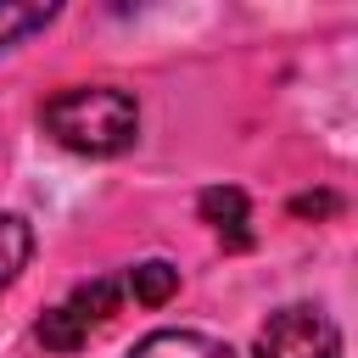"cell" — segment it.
I'll list each match as a JSON object with an SVG mask.
<instances>
[{"label": "cell", "mask_w": 358, "mask_h": 358, "mask_svg": "<svg viewBox=\"0 0 358 358\" xmlns=\"http://www.w3.org/2000/svg\"><path fill=\"white\" fill-rule=\"evenodd\" d=\"M45 134L78 157H117L140 134V101L117 84H78L39 106Z\"/></svg>", "instance_id": "obj_1"}, {"label": "cell", "mask_w": 358, "mask_h": 358, "mask_svg": "<svg viewBox=\"0 0 358 358\" xmlns=\"http://www.w3.org/2000/svg\"><path fill=\"white\" fill-rule=\"evenodd\" d=\"M129 302V291H123V274H101V280H84V285H73L56 308H45V319L34 324V336L50 347V352H78L117 308Z\"/></svg>", "instance_id": "obj_2"}, {"label": "cell", "mask_w": 358, "mask_h": 358, "mask_svg": "<svg viewBox=\"0 0 358 358\" xmlns=\"http://www.w3.org/2000/svg\"><path fill=\"white\" fill-rule=\"evenodd\" d=\"M252 358H341V330L324 308L291 302L268 313V324L252 341Z\"/></svg>", "instance_id": "obj_3"}, {"label": "cell", "mask_w": 358, "mask_h": 358, "mask_svg": "<svg viewBox=\"0 0 358 358\" xmlns=\"http://www.w3.org/2000/svg\"><path fill=\"white\" fill-rule=\"evenodd\" d=\"M196 213H201V224H213V235L229 252H246L252 246V207H246V190L241 185H207L196 196Z\"/></svg>", "instance_id": "obj_4"}, {"label": "cell", "mask_w": 358, "mask_h": 358, "mask_svg": "<svg viewBox=\"0 0 358 358\" xmlns=\"http://www.w3.org/2000/svg\"><path fill=\"white\" fill-rule=\"evenodd\" d=\"M129 358H241V352L207 330H151L129 347Z\"/></svg>", "instance_id": "obj_5"}, {"label": "cell", "mask_w": 358, "mask_h": 358, "mask_svg": "<svg viewBox=\"0 0 358 358\" xmlns=\"http://www.w3.org/2000/svg\"><path fill=\"white\" fill-rule=\"evenodd\" d=\"M123 291H129V302H140V308H162V302L179 291V268L162 263V257H145V263L123 268Z\"/></svg>", "instance_id": "obj_6"}, {"label": "cell", "mask_w": 358, "mask_h": 358, "mask_svg": "<svg viewBox=\"0 0 358 358\" xmlns=\"http://www.w3.org/2000/svg\"><path fill=\"white\" fill-rule=\"evenodd\" d=\"M28 257H34V229H28V218H22V213H0V291L28 268Z\"/></svg>", "instance_id": "obj_7"}, {"label": "cell", "mask_w": 358, "mask_h": 358, "mask_svg": "<svg viewBox=\"0 0 358 358\" xmlns=\"http://www.w3.org/2000/svg\"><path fill=\"white\" fill-rule=\"evenodd\" d=\"M56 17V6H22V0H0V50L22 45L28 34H39Z\"/></svg>", "instance_id": "obj_8"}, {"label": "cell", "mask_w": 358, "mask_h": 358, "mask_svg": "<svg viewBox=\"0 0 358 358\" xmlns=\"http://www.w3.org/2000/svg\"><path fill=\"white\" fill-rule=\"evenodd\" d=\"M330 207H336V196H296L291 201V213H302V218L308 213H330Z\"/></svg>", "instance_id": "obj_9"}]
</instances>
